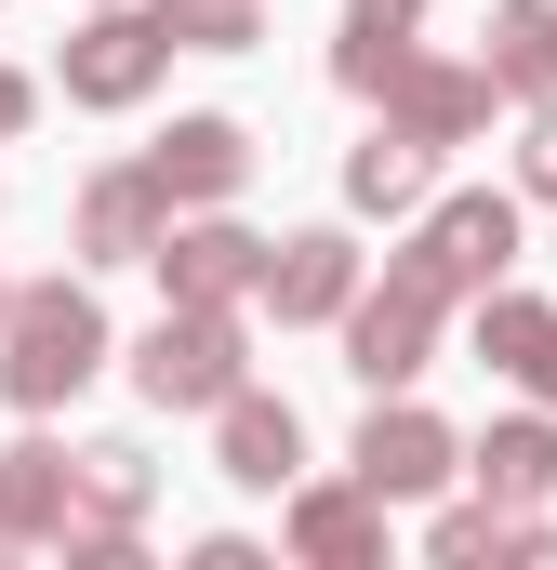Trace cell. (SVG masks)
Wrapping results in <instances>:
<instances>
[{
    "label": "cell",
    "instance_id": "cell-1",
    "mask_svg": "<svg viewBox=\"0 0 557 570\" xmlns=\"http://www.w3.org/2000/svg\"><path fill=\"white\" fill-rule=\"evenodd\" d=\"M94 358H107V318L80 305V292H13V318H0V385L27 399V412H53L67 385H94Z\"/></svg>",
    "mask_w": 557,
    "mask_h": 570
},
{
    "label": "cell",
    "instance_id": "cell-2",
    "mask_svg": "<svg viewBox=\"0 0 557 570\" xmlns=\"http://www.w3.org/2000/svg\"><path fill=\"white\" fill-rule=\"evenodd\" d=\"M134 372H146V399H159V412H173V399H186V412H199V399H240V332H226L213 305H199V318H159Z\"/></svg>",
    "mask_w": 557,
    "mask_h": 570
},
{
    "label": "cell",
    "instance_id": "cell-3",
    "mask_svg": "<svg viewBox=\"0 0 557 570\" xmlns=\"http://www.w3.org/2000/svg\"><path fill=\"white\" fill-rule=\"evenodd\" d=\"M159 53H173L159 13H94V40H67V94L80 107H134L146 80H159Z\"/></svg>",
    "mask_w": 557,
    "mask_h": 570
},
{
    "label": "cell",
    "instance_id": "cell-4",
    "mask_svg": "<svg viewBox=\"0 0 557 570\" xmlns=\"http://www.w3.org/2000/svg\"><path fill=\"white\" fill-rule=\"evenodd\" d=\"M424 332H438V279H424V266H399V279L359 305V372H372V385L424 372Z\"/></svg>",
    "mask_w": 557,
    "mask_h": 570
},
{
    "label": "cell",
    "instance_id": "cell-5",
    "mask_svg": "<svg viewBox=\"0 0 557 570\" xmlns=\"http://www.w3.org/2000/svg\"><path fill=\"white\" fill-rule=\"evenodd\" d=\"M505 253H518V213H505V199H451V213L424 226V253H412V266H424L438 292H465V279H491Z\"/></svg>",
    "mask_w": 557,
    "mask_h": 570
},
{
    "label": "cell",
    "instance_id": "cell-6",
    "mask_svg": "<svg viewBox=\"0 0 557 570\" xmlns=\"http://www.w3.org/2000/svg\"><path fill=\"white\" fill-rule=\"evenodd\" d=\"M240 159H253L240 120H173L146 173H159V199H226V186H240Z\"/></svg>",
    "mask_w": 557,
    "mask_h": 570
},
{
    "label": "cell",
    "instance_id": "cell-7",
    "mask_svg": "<svg viewBox=\"0 0 557 570\" xmlns=\"http://www.w3.org/2000/svg\"><path fill=\"white\" fill-rule=\"evenodd\" d=\"M80 253H94V266L159 253V173H107V186L80 199Z\"/></svg>",
    "mask_w": 557,
    "mask_h": 570
},
{
    "label": "cell",
    "instance_id": "cell-8",
    "mask_svg": "<svg viewBox=\"0 0 557 570\" xmlns=\"http://www.w3.org/2000/svg\"><path fill=\"white\" fill-rule=\"evenodd\" d=\"M385 94H399V134H424V146H451V134L491 120V80L478 67H399Z\"/></svg>",
    "mask_w": 557,
    "mask_h": 570
},
{
    "label": "cell",
    "instance_id": "cell-9",
    "mask_svg": "<svg viewBox=\"0 0 557 570\" xmlns=\"http://www.w3.org/2000/svg\"><path fill=\"white\" fill-rule=\"evenodd\" d=\"M359 478H372V491H438V478H451V438L424 425V412H372V425H359Z\"/></svg>",
    "mask_w": 557,
    "mask_h": 570
},
{
    "label": "cell",
    "instance_id": "cell-10",
    "mask_svg": "<svg viewBox=\"0 0 557 570\" xmlns=\"http://www.w3.org/2000/svg\"><path fill=\"white\" fill-rule=\"evenodd\" d=\"M345 279H359V266H345V239H332V226L266 253V305H278V318H332V305H345Z\"/></svg>",
    "mask_w": 557,
    "mask_h": 570
},
{
    "label": "cell",
    "instance_id": "cell-11",
    "mask_svg": "<svg viewBox=\"0 0 557 570\" xmlns=\"http://www.w3.org/2000/svg\"><path fill=\"white\" fill-rule=\"evenodd\" d=\"M159 266H173V292H186V305H226L240 279H266V253H253L240 226H186V239H159Z\"/></svg>",
    "mask_w": 557,
    "mask_h": 570
},
{
    "label": "cell",
    "instance_id": "cell-12",
    "mask_svg": "<svg viewBox=\"0 0 557 570\" xmlns=\"http://www.w3.org/2000/svg\"><path fill=\"white\" fill-rule=\"evenodd\" d=\"M292 451H305V438H292L278 399H226V478H240V491H278V478H292Z\"/></svg>",
    "mask_w": 557,
    "mask_h": 570
},
{
    "label": "cell",
    "instance_id": "cell-13",
    "mask_svg": "<svg viewBox=\"0 0 557 570\" xmlns=\"http://www.w3.org/2000/svg\"><path fill=\"white\" fill-rule=\"evenodd\" d=\"M345 199H359V213H412V199H424V134L385 120V134L345 159Z\"/></svg>",
    "mask_w": 557,
    "mask_h": 570
},
{
    "label": "cell",
    "instance_id": "cell-14",
    "mask_svg": "<svg viewBox=\"0 0 557 570\" xmlns=\"http://www.w3.org/2000/svg\"><path fill=\"white\" fill-rule=\"evenodd\" d=\"M478 345H491L531 399H557V318H545V305H491V318H478Z\"/></svg>",
    "mask_w": 557,
    "mask_h": 570
},
{
    "label": "cell",
    "instance_id": "cell-15",
    "mask_svg": "<svg viewBox=\"0 0 557 570\" xmlns=\"http://www.w3.org/2000/svg\"><path fill=\"white\" fill-rule=\"evenodd\" d=\"M67 518V451H13L0 464V531H53Z\"/></svg>",
    "mask_w": 557,
    "mask_h": 570
},
{
    "label": "cell",
    "instance_id": "cell-16",
    "mask_svg": "<svg viewBox=\"0 0 557 570\" xmlns=\"http://www.w3.org/2000/svg\"><path fill=\"white\" fill-rule=\"evenodd\" d=\"M478 478H491L505 504H531V491H557V438L545 425H505L491 451H478Z\"/></svg>",
    "mask_w": 557,
    "mask_h": 570
},
{
    "label": "cell",
    "instance_id": "cell-17",
    "mask_svg": "<svg viewBox=\"0 0 557 570\" xmlns=\"http://www.w3.org/2000/svg\"><path fill=\"white\" fill-rule=\"evenodd\" d=\"M159 27H173L186 53H253L266 13H253V0H159Z\"/></svg>",
    "mask_w": 557,
    "mask_h": 570
},
{
    "label": "cell",
    "instance_id": "cell-18",
    "mask_svg": "<svg viewBox=\"0 0 557 570\" xmlns=\"http://www.w3.org/2000/svg\"><path fill=\"white\" fill-rule=\"evenodd\" d=\"M505 80H518V94H557V13H545V0L505 27Z\"/></svg>",
    "mask_w": 557,
    "mask_h": 570
},
{
    "label": "cell",
    "instance_id": "cell-19",
    "mask_svg": "<svg viewBox=\"0 0 557 570\" xmlns=\"http://www.w3.org/2000/svg\"><path fill=\"white\" fill-rule=\"evenodd\" d=\"M359 544H372V518H359V504H332V491H319V504H305V558H359Z\"/></svg>",
    "mask_w": 557,
    "mask_h": 570
},
{
    "label": "cell",
    "instance_id": "cell-20",
    "mask_svg": "<svg viewBox=\"0 0 557 570\" xmlns=\"http://www.w3.org/2000/svg\"><path fill=\"white\" fill-rule=\"evenodd\" d=\"M80 464H94V504H107V518L146 491V451H120V438H107V451H80Z\"/></svg>",
    "mask_w": 557,
    "mask_h": 570
},
{
    "label": "cell",
    "instance_id": "cell-21",
    "mask_svg": "<svg viewBox=\"0 0 557 570\" xmlns=\"http://www.w3.org/2000/svg\"><path fill=\"white\" fill-rule=\"evenodd\" d=\"M531 186H557V107L531 120Z\"/></svg>",
    "mask_w": 557,
    "mask_h": 570
},
{
    "label": "cell",
    "instance_id": "cell-22",
    "mask_svg": "<svg viewBox=\"0 0 557 570\" xmlns=\"http://www.w3.org/2000/svg\"><path fill=\"white\" fill-rule=\"evenodd\" d=\"M0 134H27V80L13 67H0Z\"/></svg>",
    "mask_w": 557,
    "mask_h": 570
},
{
    "label": "cell",
    "instance_id": "cell-23",
    "mask_svg": "<svg viewBox=\"0 0 557 570\" xmlns=\"http://www.w3.org/2000/svg\"><path fill=\"white\" fill-rule=\"evenodd\" d=\"M359 27H412V0H359Z\"/></svg>",
    "mask_w": 557,
    "mask_h": 570
},
{
    "label": "cell",
    "instance_id": "cell-24",
    "mask_svg": "<svg viewBox=\"0 0 557 570\" xmlns=\"http://www.w3.org/2000/svg\"><path fill=\"white\" fill-rule=\"evenodd\" d=\"M0 318H13V292H0Z\"/></svg>",
    "mask_w": 557,
    "mask_h": 570
}]
</instances>
